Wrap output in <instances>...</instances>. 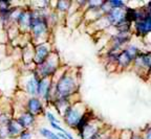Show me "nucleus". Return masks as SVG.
Here are the masks:
<instances>
[{
  "label": "nucleus",
  "mask_w": 151,
  "mask_h": 139,
  "mask_svg": "<svg viewBox=\"0 0 151 139\" xmlns=\"http://www.w3.org/2000/svg\"><path fill=\"white\" fill-rule=\"evenodd\" d=\"M73 87H75V83H73V78L64 76L63 78H61V80L57 85V92L60 96L64 97L70 94L71 91L73 90Z\"/></svg>",
  "instance_id": "1"
},
{
  "label": "nucleus",
  "mask_w": 151,
  "mask_h": 139,
  "mask_svg": "<svg viewBox=\"0 0 151 139\" xmlns=\"http://www.w3.org/2000/svg\"><path fill=\"white\" fill-rule=\"evenodd\" d=\"M81 118L82 117H80V113H79L77 110H75V109H68V110L66 111L65 120H66V123H68L70 127L78 125Z\"/></svg>",
  "instance_id": "2"
},
{
  "label": "nucleus",
  "mask_w": 151,
  "mask_h": 139,
  "mask_svg": "<svg viewBox=\"0 0 151 139\" xmlns=\"http://www.w3.org/2000/svg\"><path fill=\"white\" fill-rule=\"evenodd\" d=\"M137 29L139 34H147L151 31V17H144V19L137 22Z\"/></svg>",
  "instance_id": "3"
},
{
  "label": "nucleus",
  "mask_w": 151,
  "mask_h": 139,
  "mask_svg": "<svg viewBox=\"0 0 151 139\" xmlns=\"http://www.w3.org/2000/svg\"><path fill=\"white\" fill-rule=\"evenodd\" d=\"M47 54H48V49L45 45H40L39 47L37 48L36 50V57L35 60L37 63H43L45 61V58L47 57Z\"/></svg>",
  "instance_id": "4"
},
{
  "label": "nucleus",
  "mask_w": 151,
  "mask_h": 139,
  "mask_svg": "<svg viewBox=\"0 0 151 139\" xmlns=\"http://www.w3.org/2000/svg\"><path fill=\"white\" fill-rule=\"evenodd\" d=\"M28 110H29V112L33 114H36V113H39L41 110H42V106H41V103L39 101H38L37 98H32L29 99V101H28Z\"/></svg>",
  "instance_id": "5"
},
{
  "label": "nucleus",
  "mask_w": 151,
  "mask_h": 139,
  "mask_svg": "<svg viewBox=\"0 0 151 139\" xmlns=\"http://www.w3.org/2000/svg\"><path fill=\"white\" fill-rule=\"evenodd\" d=\"M33 123H34V116H33V114H31V113L23 114V115L18 119V123L23 128L29 127Z\"/></svg>",
  "instance_id": "6"
},
{
  "label": "nucleus",
  "mask_w": 151,
  "mask_h": 139,
  "mask_svg": "<svg viewBox=\"0 0 151 139\" xmlns=\"http://www.w3.org/2000/svg\"><path fill=\"white\" fill-rule=\"evenodd\" d=\"M38 88H39V82L36 78H32L27 82L26 84V89H27L28 93L31 94H35L38 92Z\"/></svg>",
  "instance_id": "7"
},
{
  "label": "nucleus",
  "mask_w": 151,
  "mask_h": 139,
  "mask_svg": "<svg viewBox=\"0 0 151 139\" xmlns=\"http://www.w3.org/2000/svg\"><path fill=\"white\" fill-rule=\"evenodd\" d=\"M131 58L132 57L128 53L127 50L123 51L122 53H120L118 56V60H119V62H120V64H122V65H124V66H126V65L131 61Z\"/></svg>",
  "instance_id": "8"
},
{
  "label": "nucleus",
  "mask_w": 151,
  "mask_h": 139,
  "mask_svg": "<svg viewBox=\"0 0 151 139\" xmlns=\"http://www.w3.org/2000/svg\"><path fill=\"white\" fill-rule=\"evenodd\" d=\"M19 127H21V125H17L15 121H9V125H7V132L9 133L11 135H15V134H17V133L20 131V129H19Z\"/></svg>",
  "instance_id": "9"
},
{
  "label": "nucleus",
  "mask_w": 151,
  "mask_h": 139,
  "mask_svg": "<svg viewBox=\"0 0 151 139\" xmlns=\"http://www.w3.org/2000/svg\"><path fill=\"white\" fill-rule=\"evenodd\" d=\"M41 134H42L44 137H46V138H48V139H60L59 137H58V135L54 134L52 132H50V131H48V130H46V129L41 130Z\"/></svg>",
  "instance_id": "10"
},
{
  "label": "nucleus",
  "mask_w": 151,
  "mask_h": 139,
  "mask_svg": "<svg viewBox=\"0 0 151 139\" xmlns=\"http://www.w3.org/2000/svg\"><path fill=\"white\" fill-rule=\"evenodd\" d=\"M110 3L111 5H112V7L113 6H123V5H124V3L122 2V1H110Z\"/></svg>",
  "instance_id": "11"
},
{
  "label": "nucleus",
  "mask_w": 151,
  "mask_h": 139,
  "mask_svg": "<svg viewBox=\"0 0 151 139\" xmlns=\"http://www.w3.org/2000/svg\"><path fill=\"white\" fill-rule=\"evenodd\" d=\"M47 117H48V119L50 120V123H58V120L55 118V116L52 115V113H47Z\"/></svg>",
  "instance_id": "12"
},
{
  "label": "nucleus",
  "mask_w": 151,
  "mask_h": 139,
  "mask_svg": "<svg viewBox=\"0 0 151 139\" xmlns=\"http://www.w3.org/2000/svg\"><path fill=\"white\" fill-rule=\"evenodd\" d=\"M68 4H69L68 2H63V1H62V2H59V3H58V6L60 7V10L62 9V6H63V7H64V10H65V9H67Z\"/></svg>",
  "instance_id": "13"
},
{
  "label": "nucleus",
  "mask_w": 151,
  "mask_h": 139,
  "mask_svg": "<svg viewBox=\"0 0 151 139\" xmlns=\"http://www.w3.org/2000/svg\"><path fill=\"white\" fill-rule=\"evenodd\" d=\"M31 137V135H29V133H27V132H23L21 134V138L22 139H28Z\"/></svg>",
  "instance_id": "14"
},
{
  "label": "nucleus",
  "mask_w": 151,
  "mask_h": 139,
  "mask_svg": "<svg viewBox=\"0 0 151 139\" xmlns=\"http://www.w3.org/2000/svg\"><path fill=\"white\" fill-rule=\"evenodd\" d=\"M147 139H151V130L148 132V134H147Z\"/></svg>",
  "instance_id": "15"
},
{
  "label": "nucleus",
  "mask_w": 151,
  "mask_h": 139,
  "mask_svg": "<svg viewBox=\"0 0 151 139\" xmlns=\"http://www.w3.org/2000/svg\"><path fill=\"white\" fill-rule=\"evenodd\" d=\"M149 5H150V17H151V3H149Z\"/></svg>",
  "instance_id": "16"
}]
</instances>
